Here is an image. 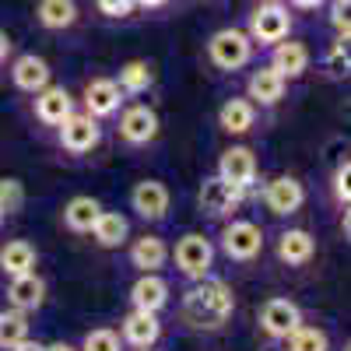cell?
Instances as JSON below:
<instances>
[{"label":"cell","instance_id":"1","mask_svg":"<svg viewBox=\"0 0 351 351\" xmlns=\"http://www.w3.org/2000/svg\"><path fill=\"white\" fill-rule=\"evenodd\" d=\"M232 316V291L225 281H208L200 278V285H193L183 299V319L193 330H218L225 319Z\"/></svg>","mask_w":351,"mask_h":351},{"label":"cell","instance_id":"2","mask_svg":"<svg viewBox=\"0 0 351 351\" xmlns=\"http://www.w3.org/2000/svg\"><path fill=\"white\" fill-rule=\"evenodd\" d=\"M208 53H211L215 67H221V71H239V67L250 64V56H253V39H250L246 32H239V28H221V32L211 36Z\"/></svg>","mask_w":351,"mask_h":351},{"label":"cell","instance_id":"3","mask_svg":"<svg viewBox=\"0 0 351 351\" xmlns=\"http://www.w3.org/2000/svg\"><path fill=\"white\" fill-rule=\"evenodd\" d=\"M288 32H291V14L278 0H267L250 14V39L256 43H281L288 39Z\"/></svg>","mask_w":351,"mask_h":351},{"label":"cell","instance_id":"4","mask_svg":"<svg viewBox=\"0 0 351 351\" xmlns=\"http://www.w3.org/2000/svg\"><path fill=\"white\" fill-rule=\"evenodd\" d=\"M211 260H215V246L204 236H197V232H190V236H183L180 243H176V267L193 281L208 278Z\"/></svg>","mask_w":351,"mask_h":351},{"label":"cell","instance_id":"5","mask_svg":"<svg viewBox=\"0 0 351 351\" xmlns=\"http://www.w3.org/2000/svg\"><path fill=\"white\" fill-rule=\"evenodd\" d=\"M56 127H60V144L74 155H84L99 144V123H95V116H88V112H71L67 120L56 123Z\"/></svg>","mask_w":351,"mask_h":351},{"label":"cell","instance_id":"6","mask_svg":"<svg viewBox=\"0 0 351 351\" xmlns=\"http://www.w3.org/2000/svg\"><path fill=\"white\" fill-rule=\"evenodd\" d=\"M221 246L232 260H253L263 250V232L253 221H232L221 232Z\"/></svg>","mask_w":351,"mask_h":351},{"label":"cell","instance_id":"7","mask_svg":"<svg viewBox=\"0 0 351 351\" xmlns=\"http://www.w3.org/2000/svg\"><path fill=\"white\" fill-rule=\"evenodd\" d=\"M218 176L228 183V186H236V190H250L253 180H256V158L250 148H228L218 162Z\"/></svg>","mask_w":351,"mask_h":351},{"label":"cell","instance_id":"8","mask_svg":"<svg viewBox=\"0 0 351 351\" xmlns=\"http://www.w3.org/2000/svg\"><path fill=\"white\" fill-rule=\"evenodd\" d=\"M299 324H302V309L295 302H288V299H271L260 309V327L271 337H288Z\"/></svg>","mask_w":351,"mask_h":351},{"label":"cell","instance_id":"9","mask_svg":"<svg viewBox=\"0 0 351 351\" xmlns=\"http://www.w3.org/2000/svg\"><path fill=\"white\" fill-rule=\"evenodd\" d=\"M263 200H267V208L274 215H295L306 200V190H302L299 180H291V176H278V180L267 183V190H263Z\"/></svg>","mask_w":351,"mask_h":351},{"label":"cell","instance_id":"10","mask_svg":"<svg viewBox=\"0 0 351 351\" xmlns=\"http://www.w3.org/2000/svg\"><path fill=\"white\" fill-rule=\"evenodd\" d=\"M130 204H134V211H137L141 218L158 221V218H165V211H169V190H165V183H158V180H144V183L134 186Z\"/></svg>","mask_w":351,"mask_h":351},{"label":"cell","instance_id":"11","mask_svg":"<svg viewBox=\"0 0 351 351\" xmlns=\"http://www.w3.org/2000/svg\"><path fill=\"white\" fill-rule=\"evenodd\" d=\"M155 134H158V116H155V109H148V106H130V109L120 116V137H123L127 144H148Z\"/></svg>","mask_w":351,"mask_h":351},{"label":"cell","instance_id":"12","mask_svg":"<svg viewBox=\"0 0 351 351\" xmlns=\"http://www.w3.org/2000/svg\"><path fill=\"white\" fill-rule=\"evenodd\" d=\"M239 193H243V190L228 186L221 176H215V180H204V186H200V211L211 215V218H221V215H228V211L239 204Z\"/></svg>","mask_w":351,"mask_h":351},{"label":"cell","instance_id":"13","mask_svg":"<svg viewBox=\"0 0 351 351\" xmlns=\"http://www.w3.org/2000/svg\"><path fill=\"white\" fill-rule=\"evenodd\" d=\"M71 112H74V99H71L67 88H53V84H46L43 92H36V116H39L43 123L56 127V123H64Z\"/></svg>","mask_w":351,"mask_h":351},{"label":"cell","instance_id":"14","mask_svg":"<svg viewBox=\"0 0 351 351\" xmlns=\"http://www.w3.org/2000/svg\"><path fill=\"white\" fill-rule=\"evenodd\" d=\"M11 77H14V84L21 88V92L36 95V92H43V88L49 84V64L43 60V56H36V53H25V56L14 60Z\"/></svg>","mask_w":351,"mask_h":351},{"label":"cell","instance_id":"15","mask_svg":"<svg viewBox=\"0 0 351 351\" xmlns=\"http://www.w3.org/2000/svg\"><path fill=\"white\" fill-rule=\"evenodd\" d=\"M8 299L14 309L28 313V309H39L43 299H46V281L36 274V271H28V274H14L11 288H8Z\"/></svg>","mask_w":351,"mask_h":351},{"label":"cell","instance_id":"16","mask_svg":"<svg viewBox=\"0 0 351 351\" xmlns=\"http://www.w3.org/2000/svg\"><path fill=\"white\" fill-rule=\"evenodd\" d=\"M84 106H88V116H109L120 109V84L109 81V77H95V81H88L84 88Z\"/></svg>","mask_w":351,"mask_h":351},{"label":"cell","instance_id":"17","mask_svg":"<svg viewBox=\"0 0 351 351\" xmlns=\"http://www.w3.org/2000/svg\"><path fill=\"white\" fill-rule=\"evenodd\" d=\"M130 302L134 309H144V313H158L165 302H169V285L152 271V274H144L134 288H130Z\"/></svg>","mask_w":351,"mask_h":351},{"label":"cell","instance_id":"18","mask_svg":"<svg viewBox=\"0 0 351 351\" xmlns=\"http://www.w3.org/2000/svg\"><path fill=\"white\" fill-rule=\"evenodd\" d=\"M162 334V324L155 313H144V309H134L127 319H123V337L134 344V348H152Z\"/></svg>","mask_w":351,"mask_h":351},{"label":"cell","instance_id":"19","mask_svg":"<svg viewBox=\"0 0 351 351\" xmlns=\"http://www.w3.org/2000/svg\"><path fill=\"white\" fill-rule=\"evenodd\" d=\"M271 67L281 77H299L309 67V49L302 43H274V56H271Z\"/></svg>","mask_w":351,"mask_h":351},{"label":"cell","instance_id":"20","mask_svg":"<svg viewBox=\"0 0 351 351\" xmlns=\"http://www.w3.org/2000/svg\"><path fill=\"white\" fill-rule=\"evenodd\" d=\"M92 236H95V243H99V246L116 250V246H123V243H127L130 225H127V218H123V215H116V211H102V215L95 218V225H92Z\"/></svg>","mask_w":351,"mask_h":351},{"label":"cell","instance_id":"21","mask_svg":"<svg viewBox=\"0 0 351 351\" xmlns=\"http://www.w3.org/2000/svg\"><path fill=\"white\" fill-rule=\"evenodd\" d=\"M313 253H316V243H313V236L309 232H302V228H288L285 236L278 239V256L285 260V263H309L313 260Z\"/></svg>","mask_w":351,"mask_h":351},{"label":"cell","instance_id":"22","mask_svg":"<svg viewBox=\"0 0 351 351\" xmlns=\"http://www.w3.org/2000/svg\"><path fill=\"white\" fill-rule=\"evenodd\" d=\"M285 95V77L274 67H260L250 74V99H256L260 106H274Z\"/></svg>","mask_w":351,"mask_h":351},{"label":"cell","instance_id":"23","mask_svg":"<svg viewBox=\"0 0 351 351\" xmlns=\"http://www.w3.org/2000/svg\"><path fill=\"white\" fill-rule=\"evenodd\" d=\"M165 256H169V250H165V243H162L158 236H144V239H137V243L130 246V263H134L141 274L158 271L162 263H165Z\"/></svg>","mask_w":351,"mask_h":351},{"label":"cell","instance_id":"24","mask_svg":"<svg viewBox=\"0 0 351 351\" xmlns=\"http://www.w3.org/2000/svg\"><path fill=\"white\" fill-rule=\"evenodd\" d=\"M99 215H102V204L95 197H74L64 208V221H67L71 232H92Z\"/></svg>","mask_w":351,"mask_h":351},{"label":"cell","instance_id":"25","mask_svg":"<svg viewBox=\"0 0 351 351\" xmlns=\"http://www.w3.org/2000/svg\"><path fill=\"white\" fill-rule=\"evenodd\" d=\"M0 267H4L11 278H14V274H28V271L36 267V246L25 243V239L8 243L4 250H0Z\"/></svg>","mask_w":351,"mask_h":351},{"label":"cell","instance_id":"26","mask_svg":"<svg viewBox=\"0 0 351 351\" xmlns=\"http://www.w3.org/2000/svg\"><path fill=\"white\" fill-rule=\"evenodd\" d=\"M36 14L46 28H71L77 21V4L74 0H39Z\"/></svg>","mask_w":351,"mask_h":351},{"label":"cell","instance_id":"27","mask_svg":"<svg viewBox=\"0 0 351 351\" xmlns=\"http://www.w3.org/2000/svg\"><path fill=\"white\" fill-rule=\"evenodd\" d=\"M218 120H221V127H225L228 134H246V130L253 127V102H246V99H228V102L221 106V112H218Z\"/></svg>","mask_w":351,"mask_h":351},{"label":"cell","instance_id":"28","mask_svg":"<svg viewBox=\"0 0 351 351\" xmlns=\"http://www.w3.org/2000/svg\"><path fill=\"white\" fill-rule=\"evenodd\" d=\"M28 337V319L21 309H11V313H0V348H14Z\"/></svg>","mask_w":351,"mask_h":351},{"label":"cell","instance_id":"29","mask_svg":"<svg viewBox=\"0 0 351 351\" xmlns=\"http://www.w3.org/2000/svg\"><path fill=\"white\" fill-rule=\"evenodd\" d=\"M152 67L148 64H144V60H130L123 71H120V81H116V84H120V92H130V95H141L144 92V88H148L152 84Z\"/></svg>","mask_w":351,"mask_h":351},{"label":"cell","instance_id":"30","mask_svg":"<svg viewBox=\"0 0 351 351\" xmlns=\"http://www.w3.org/2000/svg\"><path fill=\"white\" fill-rule=\"evenodd\" d=\"M327 348H330V341L319 327H302L299 324L288 334V351H327Z\"/></svg>","mask_w":351,"mask_h":351},{"label":"cell","instance_id":"31","mask_svg":"<svg viewBox=\"0 0 351 351\" xmlns=\"http://www.w3.org/2000/svg\"><path fill=\"white\" fill-rule=\"evenodd\" d=\"M25 204V186L18 180H0V215H14Z\"/></svg>","mask_w":351,"mask_h":351},{"label":"cell","instance_id":"32","mask_svg":"<svg viewBox=\"0 0 351 351\" xmlns=\"http://www.w3.org/2000/svg\"><path fill=\"white\" fill-rule=\"evenodd\" d=\"M120 348H123L120 334L109 330V327H99V330H92L84 337V351H120Z\"/></svg>","mask_w":351,"mask_h":351},{"label":"cell","instance_id":"33","mask_svg":"<svg viewBox=\"0 0 351 351\" xmlns=\"http://www.w3.org/2000/svg\"><path fill=\"white\" fill-rule=\"evenodd\" d=\"M344 43H348V39H337V43H334V49H330V56H327V71H330L334 77H344V74H348V67H351Z\"/></svg>","mask_w":351,"mask_h":351},{"label":"cell","instance_id":"34","mask_svg":"<svg viewBox=\"0 0 351 351\" xmlns=\"http://www.w3.org/2000/svg\"><path fill=\"white\" fill-rule=\"evenodd\" d=\"M95 8L109 18H123V14L134 11V0H95Z\"/></svg>","mask_w":351,"mask_h":351},{"label":"cell","instance_id":"35","mask_svg":"<svg viewBox=\"0 0 351 351\" xmlns=\"http://www.w3.org/2000/svg\"><path fill=\"white\" fill-rule=\"evenodd\" d=\"M348 176H351V165L344 162V165L337 169V176H334V193H337L341 204H348V197H351V193H348Z\"/></svg>","mask_w":351,"mask_h":351},{"label":"cell","instance_id":"36","mask_svg":"<svg viewBox=\"0 0 351 351\" xmlns=\"http://www.w3.org/2000/svg\"><path fill=\"white\" fill-rule=\"evenodd\" d=\"M11 351H46V348H43L39 341H28V337H25V341H21V344H14Z\"/></svg>","mask_w":351,"mask_h":351},{"label":"cell","instance_id":"37","mask_svg":"<svg viewBox=\"0 0 351 351\" xmlns=\"http://www.w3.org/2000/svg\"><path fill=\"white\" fill-rule=\"evenodd\" d=\"M291 4H295V8H302V11H313V8H319V4H324V0H291Z\"/></svg>","mask_w":351,"mask_h":351},{"label":"cell","instance_id":"38","mask_svg":"<svg viewBox=\"0 0 351 351\" xmlns=\"http://www.w3.org/2000/svg\"><path fill=\"white\" fill-rule=\"evenodd\" d=\"M11 53V39L4 36V32H0V60H4V56Z\"/></svg>","mask_w":351,"mask_h":351},{"label":"cell","instance_id":"39","mask_svg":"<svg viewBox=\"0 0 351 351\" xmlns=\"http://www.w3.org/2000/svg\"><path fill=\"white\" fill-rule=\"evenodd\" d=\"M46 351H74V348H71V344H64V341H56V344H49Z\"/></svg>","mask_w":351,"mask_h":351},{"label":"cell","instance_id":"40","mask_svg":"<svg viewBox=\"0 0 351 351\" xmlns=\"http://www.w3.org/2000/svg\"><path fill=\"white\" fill-rule=\"evenodd\" d=\"M134 4H141V8H158V4H165V0H134Z\"/></svg>","mask_w":351,"mask_h":351},{"label":"cell","instance_id":"41","mask_svg":"<svg viewBox=\"0 0 351 351\" xmlns=\"http://www.w3.org/2000/svg\"><path fill=\"white\" fill-rule=\"evenodd\" d=\"M0 221H4V215H0Z\"/></svg>","mask_w":351,"mask_h":351}]
</instances>
